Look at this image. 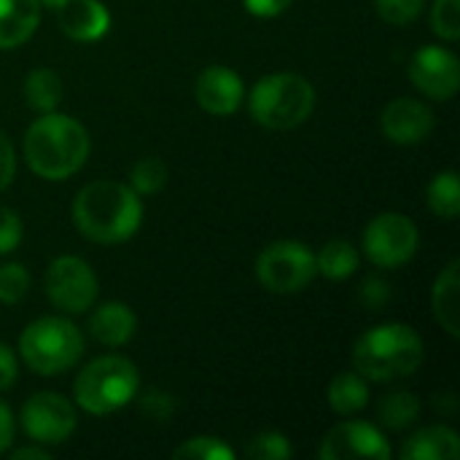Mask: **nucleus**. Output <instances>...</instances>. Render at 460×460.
Here are the masks:
<instances>
[{"instance_id": "obj_1", "label": "nucleus", "mask_w": 460, "mask_h": 460, "mask_svg": "<svg viewBox=\"0 0 460 460\" xmlns=\"http://www.w3.org/2000/svg\"><path fill=\"white\" fill-rule=\"evenodd\" d=\"M73 221L78 232L100 245L127 243L143 221L140 194L116 181L86 183L73 202Z\"/></svg>"}, {"instance_id": "obj_2", "label": "nucleus", "mask_w": 460, "mask_h": 460, "mask_svg": "<svg viewBox=\"0 0 460 460\" xmlns=\"http://www.w3.org/2000/svg\"><path fill=\"white\" fill-rule=\"evenodd\" d=\"M89 156V132L65 113H43L24 135V162L46 181H65L84 167Z\"/></svg>"}, {"instance_id": "obj_3", "label": "nucleus", "mask_w": 460, "mask_h": 460, "mask_svg": "<svg viewBox=\"0 0 460 460\" xmlns=\"http://www.w3.org/2000/svg\"><path fill=\"white\" fill-rule=\"evenodd\" d=\"M423 364V340L407 323H383L358 337L353 367L369 383L410 377Z\"/></svg>"}, {"instance_id": "obj_4", "label": "nucleus", "mask_w": 460, "mask_h": 460, "mask_svg": "<svg viewBox=\"0 0 460 460\" xmlns=\"http://www.w3.org/2000/svg\"><path fill=\"white\" fill-rule=\"evenodd\" d=\"M248 108L267 129H294L315 111V86L299 73H272L251 89Z\"/></svg>"}, {"instance_id": "obj_5", "label": "nucleus", "mask_w": 460, "mask_h": 460, "mask_svg": "<svg viewBox=\"0 0 460 460\" xmlns=\"http://www.w3.org/2000/svg\"><path fill=\"white\" fill-rule=\"evenodd\" d=\"M86 350L84 334L67 318H38L19 337L22 361L40 377H57L73 369Z\"/></svg>"}, {"instance_id": "obj_6", "label": "nucleus", "mask_w": 460, "mask_h": 460, "mask_svg": "<svg viewBox=\"0 0 460 460\" xmlns=\"http://www.w3.org/2000/svg\"><path fill=\"white\" fill-rule=\"evenodd\" d=\"M137 385L140 375L129 358L102 356L81 369L73 383V399L89 415H111L135 399Z\"/></svg>"}, {"instance_id": "obj_7", "label": "nucleus", "mask_w": 460, "mask_h": 460, "mask_svg": "<svg viewBox=\"0 0 460 460\" xmlns=\"http://www.w3.org/2000/svg\"><path fill=\"white\" fill-rule=\"evenodd\" d=\"M315 275V253L299 240H278L256 259V278L272 294H299Z\"/></svg>"}, {"instance_id": "obj_8", "label": "nucleus", "mask_w": 460, "mask_h": 460, "mask_svg": "<svg viewBox=\"0 0 460 460\" xmlns=\"http://www.w3.org/2000/svg\"><path fill=\"white\" fill-rule=\"evenodd\" d=\"M418 245H420L418 226L404 213H383L372 218L364 232V253L375 267L383 270H396L412 261Z\"/></svg>"}, {"instance_id": "obj_9", "label": "nucleus", "mask_w": 460, "mask_h": 460, "mask_svg": "<svg viewBox=\"0 0 460 460\" xmlns=\"http://www.w3.org/2000/svg\"><path fill=\"white\" fill-rule=\"evenodd\" d=\"M97 275L78 256H59L46 270V296L62 313H86L97 299Z\"/></svg>"}, {"instance_id": "obj_10", "label": "nucleus", "mask_w": 460, "mask_h": 460, "mask_svg": "<svg viewBox=\"0 0 460 460\" xmlns=\"http://www.w3.org/2000/svg\"><path fill=\"white\" fill-rule=\"evenodd\" d=\"M22 429L38 445H62L75 431V410L59 394H35L22 404Z\"/></svg>"}, {"instance_id": "obj_11", "label": "nucleus", "mask_w": 460, "mask_h": 460, "mask_svg": "<svg viewBox=\"0 0 460 460\" xmlns=\"http://www.w3.org/2000/svg\"><path fill=\"white\" fill-rule=\"evenodd\" d=\"M318 456L323 460H388L391 458V445L383 437L380 429L364 420H348L334 426L323 442Z\"/></svg>"}, {"instance_id": "obj_12", "label": "nucleus", "mask_w": 460, "mask_h": 460, "mask_svg": "<svg viewBox=\"0 0 460 460\" xmlns=\"http://www.w3.org/2000/svg\"><path fill=\"white\" fill-rule=\"evenodd\" d=\"M410 81L431 100H450L460 86V62L445 46H423L410 59Z\"/></svg>"}, {"instance_id": "obj_13", "label": "nucleus", "mask_w": 460, "mask_h": 460, "mask_svg": "<svg viewBox=\"0 0 460 460\" xmlns=\"http://www.w3.org/2000/svg\"><path fill=\"white\" fill-rule=\"evenodd\" d=\"M383 132L396 146H415L423 143L434 129V113L426 102L415 97H396L383 108L380 116Z\"/></svg>"}, {"instance_id": "obj_14", "label": "nucleus", "mask_w": 460, "mask_h": 460, "mask_svg": "<svg viewBox=\"0 0 460 460\" xmlns=\"http://www.w3.org/2000/svg\"><path fill=\"white\" fill-rule=\"evenodd\" d=\"M197 102L210 116H232L245 97L243 78L226 65H210L199 73L194 86Z\"/></svg>"}, {"instance_id": "obj_15", "label": "nucleus", "mask_w": 460, "mask_h": 460, "mask_svg": "<svg viewBox=\"0 0 460 460\" xmlns=\"http://www.w3.org/2000/svg\"><path fill=\"white\" fill-rule=\"evenodd\" d=\"M54 13L59 30L78 43L100 40L111 30V13L100 0H62Z\"/></svg>"}, {"instance_id": "obj_16", "label": "nucleus", "mask_w": 460, "mask_h": 460, "mask_svg": "<svg viewBox=\"0 0 460 460\" xmlns=\"http://www.w3.org/2000/svg\"><path fill=\"white\" fill-rule=\"evenodd\" d=\"M137 318L124 302H105L89 318V334L108 348H121L135 337Z\"/></svg>"}, {"instance_id": "obj_17", "label": "nucleus", "mask_w": 460, "mask_h": 460, "mask_svg": "<svg viewBox=\"0 0 460 460\" xmlns=\"http://www.w3.org/2000/svg\"><path fill=\"white\" fill-rule=\"evenodd\" d=\"M40 24V0H0V49H16Z\"/></svg>"}, {"instance_id": "obj_18", "label": "nucleus", "mask_w": 460, "mask_h": 460, "mask_svg": "<svg viewBox=\"0 0 460 460\" xmlns=\"http://www.w3.org/2000/svg\"><path fill=\"white\" fill-rule=\"evenodd\" d=\"M460 456L458 434L450 426H426L415 431L404 447V460H456Z\"/></svg>"}, {"instance_id": "obj_19", "label": "nucleus", "mask_w": 460, "mask_h": 460, "mask_svg": "<svg viewBox=\"0 0 460 460\" xmlns=\"http://www.w3.org/2000/svg\"><path fill=\"white\" fill-rule=\"evenodd\" d=\"M431 307L439 321V326L450 334L460 337V261L453 259L437 278Z\"/></svg>"}, {"instance_id": "obj_20", "label": "nucleus", "mask_w": 460, "mask_h": 460, "mask_svg": "<svg viewBox=\"0 0 460 460\" xmlns=\"http://www.w3.org/2000/svg\"><path fill=\"white\" fill-rule=\"evenodd\" d=\"M326 399L337 415H358L369 404V385L358 372H342L329 383Z\"/></svg>"}, {"instance_id": "obj_21", "label": "nucleus", "mask_w": 460, "mask_h": 460, "mask_svg": "<svg viewBox=\"0 0 460 460\" xmlns=\"http://www.w3.org/2000/svg\"><path fill=\"white\" fill-rule=\"evenodd\" d=\"M62 78L51 67H35L24 78V100L38 113H51L62 102Z\"/></svg>"}, {"instance_id": "obj_22", "label": "nucleus", "mask_w": 460, "mask_h": 460, "mask_svg": "<svg viewBox=\"0 0 460 460\" xmlns=\"http://www.w3.org/2000/svg\"><path fill=\"white\" fill-rule=\"evenodd\" d=\"M315 267L326 280H345L358 270V251L348 240H332L315 256Z\"/></svg>"}, {"instance_id": "obj_23", "label": "nucleus", "mask_w": 460, "mask_h": 460, "mask_svg": "<svg viewBox=\"0 0 460 460\" xmlns=\"http://www.w3.org/2000/svg\"><path fill=\"white\" fill-rule=\"evenodd\" d=\"M426 202H429V210L445 221H453L458 218L460 213V178L458 172L453 170H445L439 175H434V181L429 183V191H426Z\"/></svg>"}, {"instance_id": "obj_24", "label": "nucleus", "mask_w": 460, "mask_h": 460, "mask_svg": "<svg viewBox=\"0 0 460 460\" xmlns=\"http://www.w3.org/2000/svg\"><path fill=\"white\" fill-rule=\"evenodd\" d=\"M377 418L385 429L391 431H402L410 429L418 418H420V402L418 396H412L410 391H394L385 394L377 404Z\"/></svg>"}, {"instance_id": "obj_25", "label": "nucleus", "mask_w": 460, "mask_h": 460, "mask_svg": "<svg viewBox=\"0 0 460 460\" xmlns=\"http://www.w3.org/2000/svg\"><path fill=\"white\" fill-rule=\"evenodd\" d=\"M129 186L137 194H156L167 186V164L156 156H146L140 159L132 170H129Z\"/></svg>"}, {"instance_id": "obj_26", "label": "nucleus", "mask_w": 460, "mask_h": 460, "mask_svg": "<svg viewBox=\"0 0 460 460\" xmlns=\"http://www.w3.org/2000/svg\"><path fill=\"white\" fill-rule=\"evenodd\" d=\"M172 458L183 460H234V450L218 437H194L172 450Z\"/></svg>"}, {"instance_id": "obj_27", "label": "nucleus", "mask_w": 460, "mask_h": 460, "mask_svg": "<svg viewBox=\"0 0 460 460\" xmlns=\"http://www.w3.org/2000/svg\"><path fill=\"white\" fill-rule=\"evenodd\" d=\"M245 456L253 460H286L294 456V447L280 431H261L248 442Z\"/></svg>"}, {"instance_id": "obj_28", "label": "nucleus", "mask_w": 460, "mask_h": 460, "mask_svg": "<svg viewBox=\"0 0 460 460\" xmlns=\"http://www.w3.org/2000/svg\"><path fill=\"white\" fill-rule=\"evenodd\" d=\"M30 291V272L19 264H3L0 267V302L3 305H19Z\"/></svg>"}, {"instance_id": "obj_29", "label": "nucleus", "mask_w": 460, "mask_h": 460, "mask_svg": "<svg viewBox=\"0 0 460 460\" xmlns=\"http://www.w3.org/2000/svg\"><path fill=\"white\" fill-rule=\"evenodd\" d=\"M431 30L442 38L456 43L460 38V0H434L431 8Z\"/></svg>"}, {"instance_id": "obj_30", "label": "nucleus", "mask_w": 460, "mask_h": 460, "mask_svg": "<svg viewBox=\"0 0 460 460\" xmlns=\"http://www.w3.org/2000/svg\"><path fill=\"white\" fill-rule=\"evenodd\" d=\"M377 5V13L391 22V24H410L415 22L423 8H426V0H375Z\"/></svg>"}, {"instance_id": "obj_31", "label": "nucleus", "mask_w": 460, "mask_h": 460, "mask_svg": "<svg viewBox=\"0 0 460 460\" xmlns=\"http://www.w3.org/2000/svg\"><path fill=\"white\" fill-rule=\"evenodd\" d=\"M22 237H24L22 218H19L11 208L0 205V256L16 251L19 243H22Z\"/></svg>"}, {"instance_id": "obj_32", "label": "nucleus", "mask_w": 460, "mask_h": 460, "mask_svg": "<svg viewBox=\"0 0 460 460\" xmlns=\"http://www.w3.org/2000/svg\"><path fill=\"white\" fill-rule=\"evenodd\" d=\"M172 399H170V394H159V391H151V394H146L143 399H140V410H143V415L146 418H151V420H167L170 415H172Z\"/></svg>"}, {"instance_id": "obj_33", "label": "nucleus", "mask_w": 460, "mask_h": 460, "mask_svg": "<svg viewBox=\"0 0 460 460\" xmlns=\"http://www.w3.org/2000/svg\"><path fill=\"white\" fill-rule=\"evenodd\" d=\"M391 299V288L383 278H367L364 286H361V302L369 307V310H380L385 307Z\"/></svg>"}, {"instance_id": "obj_34", "label": "nucleus", "mask_w": 460, "mask_h": 460, "mask_svg": "<svg viewBox=\"0 0 460 460\" xmlns=\"http://www.w3.org/2000/svg\"><path fill=\"white\" fill-rule=\"evenodd\" d=\"M13 175H16V154H13L8 135L0 129V191H5L11 186Z\"/></svg>"}, {"instance_id": "obj_35", "label": "nucleus", "mask_w": 460, "mask_h": 460, "mask_svg": "<svg viewBox=\"0 0 460 460\" xmlns=\"http://www.w3.org/2000/svg\"><path fill=\"white\" fill-rule=\"evenodd\" d=\"M16 375H19L16 356L8 345L0 342V391H8L16 383Z\"/></svg>"}, {"instance_id": "obj_36", "label": "nucleus", "mask_w": 460, "mask_h": 460, "mask_svg": "<svg viewBox=\"0 0 460 460\" xmlns=\"http://www.w3.org/2000/svg\"><path fill=\"white\" fill-rule=\"evenodd\" d=\"M245 8L259 16V19H272V16H280L294 0H243Z\"/></svg>"}, {"instance_id": "obj_37", "label": "nucleus", "mask_w": 460, "mask_h": 460, "mask_svg": "<svg viewBox=\"0 0 460 460\" xmlns=\"http://www.w3.org/2000/svg\"><path fill=\"white\" fill-rule=\"evenodd\" d=\"M11 442H13V415H11L8 404L0 399V456L8 453Z\"/></svg>"}, {"instance_id": "obj_38", "label": "nucleus", "mask_w": 460, "mask_h": 460, "mask_svg": "<svg viewBox=\"0 0 460 460\" xmlns=\"http://www.w3.org/2000/svg\"><path fill=\"white\" fill-rule=\"evenodd\" d=\"M11 458L13 460H46L49 458V453H46V450H38V447H19V450H13V453H11Z\"/></svg>"}, {"instance_id": "obj_39", "label": "nucleus", "mask_w": 460, "mask_h": 460, "mask_svg": "<svg viewBox=\"0 0 460 460\" xmlns=\"http://www.w3.org/2000/svg\"><path fill=\"white\" fill-rule=\"evenodd\" d=\"M62 0H40V5H46V8H57Z\"/></svg>"}]
</instances>
